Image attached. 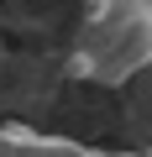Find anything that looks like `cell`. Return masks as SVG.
Wrapping results in <instances>:
<instances>
[{"label":"cell","mask_w":152,"mask_h":157,"mask_svg":"<svg viewBox=\"0 0 152 157\" xmlns=\"http://www.w3.org/2000/svg\"><path fill=\"white\" fill-rule=\"evenodd\" d=\"M84 6H89V0H84Z\"/></svg>","instance_id":"4"},{"label":"cell","mask_w":152,"mask_h":157,"mask_svg":"<svg viewBox=\"0 0 152 157\" xmlns=\"http://www.w3.org/2000/svg\"><path fill=\"white\" fill-rule=\"evenodd\" d=\"M11 157H95V152H89V147H79V141L47 136V131L11 126Z\"/></svg>","instance_id":"2"},{"label":"cell","mask_w":152,"mask_h":157,"mask_svg":"<svg viewBox=\"0 0 152 157\" xmlns=\"http://www.w3.org/2000/svg\"><path fill=\"white\" fill-rule=\"evenodd\" d=\"M147 68H152V0H89L73 42V73L121 89Z\"/></svg>","instance_id":"1"},{"label":"cell","mask_w":152,"mask_h":157,"mask_svg":"<svg viewBox=\"0 0 152 157\" xmlns=\"http://www.w3.org/2000/svg\"><path fill=\"white\" fill-rule=\"evenodd\" d=\"M95 157H152V152H95Z\"/></svg>","instance_id":"3"}]
</instances>
